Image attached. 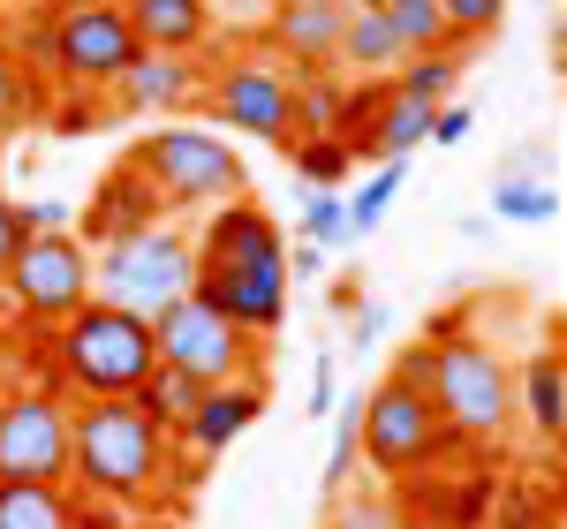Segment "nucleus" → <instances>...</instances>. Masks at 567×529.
<instances>
[{"instance_id":"26","label":"nucleus","mask_w":567,"mask_h":529,"mask_svg":"<svg viewBox=\"0 0 567 529\" xmlns=\"http://www.w3.org/2000/svg\"><path fill=\"white\" fill-rule=\"evenodd\" d=\"M409 522V507H401V491L386 485H349V491H333V515H326V529H401Z\"/></svg>"},{"instance_id":"1","label":"nucleus","mask_w":567,"mask_h":529,"mask_svg":"<svg viewBox=\"0 0 567 529\" xmlns=\"http://www.w3.org/2000/svg\"><path fill=\"white\" fill-rule=\"evenodd\" d=\"M39 363H45V386L69 401H136L144 378L159 371V349H152V318L136 310H114L91 295L61 333L39 341Z\"/></svg>"},{"instance_id":"38","label":"nucleus","mask_w":567,"mask_h":529,"mask_svg":"<svg viewBox=\"0 0 567 529\" xmlns=\"http://www.w3.org/2000/svg\"><path fill=\"white\" fill-rule=\"evenodd\" d=\"M310 408H318V416L333 408V363H310Z\"/></svg>"},{"instance_id":"8","label":"nucleus","mask_w":567,"mask_h":529,"mask_svg":"<svg viewBox=\"0 0 567 529\" xmlns=\"http://www.w3.org/2000/svg\"><path fill=\"white\" fill-rule=\"evenodd\" d=\"M363 461L379 469V477H424L439 461H454V454H470V446L446 432V416L432 408V394H409V386H379V394H363Z\"/></svg>"},{"instance_id":"11","label":"nucleus","mask_w":567,"mask_h":529,"mask_svg":"<svg viewBox=\"0 0 567 529\" xmlns=\"http://www.w3.org/2000/svg\"><path fill=\"white\" fill-rule=\"evenodd\" d=\"M69 408L53 386H8L0 408V485H69Z\"/></svg>"},{"instance_id":"9","label":"nucleus","mask_w":567,"mask_h":529,"mask_svg":"<svg viewBox=\"0 0 567 529\" xmlns=\"http://www.w3.org/2000/svg\"><path fill=\"white\" fill-rule=\"evenodd\" d=\"M152 349H159V371H189L197 386H227V378H258V349L243 325H227L205 295H182L152 318Z\"/></svg>"},{"instance_id":"35","label":"nucleus","mask_w":567,"mask_h":529,"mask_svg":"<svg viewBox=\"0 0 567 529\" xmlns=\"http://www.w3.org/2000/svg\"><path fill=\"white\" fill-rule=\"evenodd\" d=\"M31 242V227H23V197H8V181H0V272H8V258Z\"/></svg>"},{"instance_id":"13","label":"nucleus","mask_w":567,"mask_h":529,"mask_svg":"<svg viewBox=\"0 0 567 529\" xmlns=\"http://www.w3.org/2000/svg\"><path fill=\"white\" fill-rule=\"evenodd\" d=\"M341 23H349V0H288V8H272L265 45H272L280 69H296V76H326L333 53H341Z\"/></svg>"},{"instance_id":"30","label":"nucleus","mask_w":567,"mask_h":529,"mask_svg":"<svg viewBox=\"0 0 567 529\" xmlns=\"http://www.w3.org/2000/svg\"><path fill=\"white\" fill-rule=\"evenodd\" d=\"M341 122V84L333 76H296V136H333Z\"/></svg>"},{"instance_id":"16","label":"nucleus","mask_w":567,"mask_h":529,"mask_svg":"<svg viewBox=\"0 0 567 529\" xmlns=\"http://www.w3.org/2000/svg\"><path fill=\"white\" fill-rule=\"evenodd\" d=\"M265 416V378H227V386H205V401H197V416L182 424V454H197V461H213V454H227V446L243 439L250 424Z\"/></svg>"},{"instance_id":"7","label":"nucleus","mask_w":567,"mask_h":529,"mask_svg":"<svg viewBox=\"0 0 567 529\" xmlns=\"http://www.w3.org/2000/svg\"><path fill=\"white\" fill-rule=\"evenodd\" d=\"M0 288H8L16 325L45 341V333H61V325L91 303V250L76 235H31V242L8 258Z\"/></svg>"},{"instance_id":"27","label":"nucleus","mask_w":567,"mask_h":529,"mask_svg":"<svg viewBox=\"0 0 567 529\" xmlns=\"http://www.w3.org/2000/svg\"><path fill=\"white\" fill-rule=\"evenodd\" d=\"M379 8H386L401 53H462L454 31H446V15H439V0H379Z\"/></svg>"},{"instance_id":"43","label":"nucleus","mask_w":567,"mask_h":529,"mask_svg":"<svg viewBox=\"0 0 567 529\" xmlns=\"http://www.w3.org/2000/svg\"><path fill=\"white\" fill-rule=\"evenodd\" d=\"M144 529H175V522H144Z\"/></svg>"},{"instance_id":"23","label":"nucleus","mask_w":567,"mask_h":529,"mask_svg":"<svg viewBox=\"0 0 567 529\" xmlns=\"http://www.w3.org/2000/svg\"><path fill=\"white\" fill-rule=\"evenodd\" d=\"M0 529H76L69 485H0Z\"/></svg>"},{"instance_id":"34","label":"nucleus","mask_w":567,"mask_h":529,"mask_svg":"<svg viewBox=\"0 0 567 529\" xmlns=\"http://www.w3.org/2000/svg\"><path fill=\"white\" fill-rule=\"evenodd\" d=\"M432 378H439V349L432 341H416V349L393 363V386H409V394H432Z\"/></svg>"},{"instance_id":"19","label":"nucleus","mask_w":567,"mask_h":529,"mask_svg":"<svg viewBox=\"0 0 567 529\" xmlns=\"http://www.w3.org/2000/svg\"><path fill=\"white\" fill-rule=\"evenodd\" d=\"M515 401H523V416H529V432L537 439H567V349H545V355H529L523 371H515Z\"/></svg>"},{"instance_id":"42","label":"nucleus","mask_w":567,"mask_h":529,"mask_svg":"<svg viewBox=\"0 0 567 529\" xmlns=\"http://www.w3.org/2000/svg\"><path fill=\"white\" fill-rule=\"evenodd\" d=\"M250 8H288V0H250Z\"/></svg>"},{"instance_id":"25","label":"nucleus","mask_w":567,"mask_h":529,"mask_svg":"<svg viewBox=\"0 0 567 529\" xmlns=\"http://www.w3.org/2000/svg\"><path fill=\"white\" fill-rule=\"evenodd\" d=\"M197 401H205V386H197L189 371H152V378H144V394H136V408H144L167 439H182V424L197 416Z\"/></svg>"},{"instance_id":"18","label":"nucleus","mask_w":567,"mask_h":529,"mask_svg":"<svg viewBox=\"0 0 567 529\" xmlns=\"http://www.w3.org/2000/svg\"><path fill=\"white\" fill-rule=\"evenodd\" d=\"M189 242H197V272H219V264H243V258L280 250V227H272V212H265V205L235 197V205H219V212L197 227Z\"/></svg>"},{"instance_id":"20","label":"nucleus","mask_w":567,"mask_h":529,"mask_svg":"<svg viewBox=\"0 0 567 529\" xmlns=\"http://www.w3.org/2000/svg\"><path fill=\"white\" fill-rule=\"evenodd\" d=\"M416 144H432V106H416V98H393V91H386V106L371 114V129L355 136L349 152H355V159H371V167H386V159L401 167Z\"/></svg>"},{"instance_id":"5","label":"nucleus","mask_w":567,"mask_h":529,"mask_svg":"<svg viewBox=\"0 0 567 529\" xmlns=\"http://www.w3.org/2000/svg\"><path fill=\"white\" fill-rule=\"evenodd\" d=\"M432 408L446 416V432L470 446V454H484V446L507 439V424H515V371L499 363L492 341L462 333V341H446V349H439Z\"/></svg>"},{"instance_id":"36","label":"nucleus","mask_w":567,"mask_h":529,"mask_svg":"<svg viewBox=\"0 0 567 529\" xmlns=\"http://www.w3.org/2000/svg\"><path fill=\"white\" fill-rule=\"evenodd\" d=\"M386 318H393L386 303H355V310H349V341H355V349H371V341L386 333Z\"/></svg>"},{"instance_id":"41","label":"nucleus","mask_w":567,"mask_h":529,"mask_svg":"<svg viewBox=\"0 0 567 529\" xmlns=\"http://www.w3.org/2000/svg\"><path fill=\"white\" fill-rule=\"evenodd\" d=\"M401 529H439V522H416V515H409V522H401Z\"/></svg>"},{"instance_id":"6","label":"nucleus","mask_w":567,"mask_h":529,"mask_svg":"<svg viewBox=\"0 0 567 529\" xmlns=\"http://www.w3.org/2000/svg\"><path fill=\"white\" fill-rule=\"evenodd\" d=\"M144 61L122 0H53V45H45V69L69 91H114Z\"/></svg>"},{"instance_id":"24","label":"nucleus","mask_w":567,"mask_h":529,"mask_svg":"<svg viewBox=\"0 0 567 529\" xmlns=\"http://www.w3.org/2000/svg\"><path fill=\"white\" fill-rule=\"evenodd\" d=\"M492 212L515 227H545L560 220V189H553V175H499L492 181Z\"/></svg>"},{"instance_id":"12","label":"nucleus","mask_w":567,"mask_h":529,"mask_svg":"<svg viewBox=\"0 0 567 529\" xmlns=\"http://www.w3.org/2000/svg\"><path fill=\"white\" fill-rule=\"evenodd\" d=\"M189 295H205V303H213L227 325H243L250 341H272V333L288 325V250H265V258L197 272Z\"/></svg>"},{"instance_id":"33","label":"nucleus","mask_w":567,"mask_h":529,"mask_svg":"<svg viewBox=\"0 0 567 529\" xmlns=\"http://www.w3.org/2000/svg\"><path fill=\"white\" fill-rule=\"evenodd\" d=\"M303 242H318V250H341V242H349V205H341V189H310Z\"/></svg>"},{"instance_id":"22","label":"nucleus","mask_w":567,"mask_h":529,"mask_svg":"<svg viewBox=\"0 0 567 529\" xmlns=\"http://www.w3.org/2000/svg\"><path fill=\"white\" fill-rule=\"evenodd\" d=\"M462 91V53H409L401 76H393V98H416V106H454Z\"/></svg>"},{"instance_id":"14","label":"nucleus","mask_w":567,"mask_h":529,"mask_svg":"<svg viewBox=\"0 0 567 529\" xmlns=\"http://www.w3.org/2000/svg\"><path fill=\"white\" fill-rule=\"evenodd\" d=\"M159 220H167L159 189L122 159V167H106V181L91 189L84 220H76V242H84V250H106V242H130V235H144V227H159Z\"/></svg>"},{"instance_id":"15","label":"nucleus","mask_w":567,"mask_h":529,"mask_svg":"<svg viewBox=\"0 0 567 529\" xmlns=\"http://www.w3.org/2000/svg\"><path fill=\"white\" fill-rule=\"evenodd\" d=\"M114 114H197L205 106V61H175V53H144L122 84L106 91Z\"/></svg>"},{"instance_id":"44","label":"nucleus","mask_w":567,"mask_h":529,"mask_svg":"<svg viewBox=\"0 0 567 529\" xmlns=\"http://www.w3.org/2000/svg\"><path fill=\"white\" fill-rule=\"evenodd\" d=\"M0 408H8V386H0Z\"/></svg>"},{"instance_id":"31","label":"nucleus","mask_w":567,"mask_h":529,"mask_svg":"<svg viewBox=\"0 0 567 529\" xmlns=\"http://www.w3.org/2000/svg\"><path fill=\"white\" fill-rule=\"evenodd\" d=\"M393 189H401V167H371V181H363V189H349V197H341V205H349V235H371V227L386 220V205H393Z\"/></svg>"},{"instance_id":"10","label":"nucleus","mask_w":567,"mask_h":529,"mask_svg":"<svg viewBox=\"0 0 567 529\" xmlns=\"http://www.w3.org/2000/svg\"><path fill=\"white\" fill-rule=\"evenodd\" d=\"M205 114L219 129H250L258 144H280L296 152V76L265 53H243V61H219L213 84H205Z\"/></svg>"},{"instance_id":"2","label":"nucleus","mask_w":567,"mask_h":529,"mask_svg":"<svg viewBox=\"0 0 567 529\" xmlns=\"http://www.w3.org/2000/svg\"><path fill=\"white\" fill-rule=\"evenodd\" d=\"M175 461V439L136 408V401H76L69 408V491L144 507Z\"/></svg>"},{"instance_id":"37","label":"nucleus","mask_w":567,"mask_h":529,"mask_svg":"<svg viewBox=\"0 0 567 529\" xmlns=\"http://www.w3.org/2000/svg\"><path fill=\"white\" fill-rule=\"evenodd\" d=\"M470 136V106H439L432 114V144H462Z\"/></svg>"},{"instance_id":"3","label":"nucleus","mask_w":567,"mask_h":529,"mask_svg":"<svg viewBox=\"0 0 567 529\" xmlns=\"http://www.w3.org/2000/svg\"><path fill=\"white\" fill-rule=\"evenodd\" d=\"M130 167L159 189L167 220H182V212H219V205L243 197V152L219 129H197V122H182V129H144L130 144Z\"/></svg>"},{"instance_id":"4","label":"nucleus","mask_w":567,"mask_h":529,"mask_svg":"<svg viewBox=\"0 0 567 529\" xmlns=\"http://www.w3.org/2000/svg\"><path fill=\"white\" fill-rule=\"evenodd\" d=\"M189 288H197V242H189L182 220H159V227H144V235H130V242L91 250V295L114 310L159 318Z\"/></svg>"},{"instance_id":"29","label":"nucleus","mask_w":567,"mask_h":529,"mask_svg":"<svg viewBox=\"0 0 567 529\" xmlns=\"http://www.w3.org/2000/svg\"><path fill=\"white\" fill-rule=\"evenodd\" d=\"M349 167H355V152L341 136H296V175H303L310 189H341Z\"/></svg>"},{"instance_id":"32","label":"nucleus","mask_w":567,"mask_h":529,"mask_svg":"<svg viewBox=\"0 0 567 529\" xmlns=\"http://www.w3.org/2000/svg\"><path fill=\"white\" fill-rule=\"evenodd\" d=\"M439 15H446L454 45H477V39H492V31L507 23V0H439Z\"/></svg>"},{"instance_id":"21","label":"nucleus","mask_w":567,"mask_h":529,"mask_svg":"<svg viewBox=\"0 0 567 529\" xmlns=\"http://www.w3.org/2000/svg\"><path fill=\"white\" fill-rule=\"evenodd\" d=\"M333 61H341V69H363V76H379V69H401V61H409L379 0H349V23H341V53H333Z\"/></svg>"},{"instance_id":"17","label":"nucleus","mask_w":567,"mask_h":529,"mask_svg":"<svg viewBox=\"0 0 567 529\" xmlns=\"http://www.w3.org/2000/svg\"><path fill=\"white\" fill-rule=\"evenodd\" d=\"M122 15L144 53H175V61H197L219 39L213 0H122Z\"/></svg>"},{"instance_id":"40","label":"nucleus","mask_w":567,"mask_h":529,"mask_svg":"<svg viewBox=\"0 0 567 529\" xmlns=\"http://www.w3.org/2000/svg\"><path fill=\"white\" fill-rule=\"evenodd\" d=\"M8 349H16V325L0 318V363H8ZM0 386H8V378H0Z\"/></svg>"},{"instance_id":"28","label":"nucleus","mask_w":567,"mask_h":529,"mask_svg":"<svg viewBox=\"0 0 567 529\" xmlns=\"http://www.w3.org/2000/svg\"><path fill=\"white\" fill-rule=\"evenodd\" d=\"M31 114H39V76H31V61L16 45L0 39V129H23Z\"/></svg>"},{"instance_id":"39","label":"nucleus","mask_w":567,"mask_h":529,"mask_svg":"<svg viewBox=\"0 0 567 529\" xmlns=\"http://www.w3.org/2000/svg\"><path fill=\"white\" fill-rule=\"evenodd\" d=\"M288 272H326V250L303 242V250H288Z\"/></svg>"}]
</instances>
